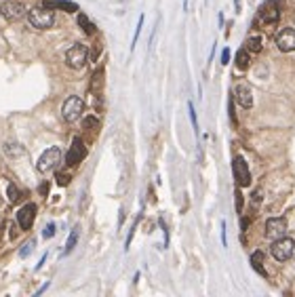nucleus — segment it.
Instances as JSON below:
<instances>
[{
    "mask_svg": "<svg viewBox=\"0 0 295 297\" xmlns=\"http://www.w3.org/2000/svg\"><path fill=\"white\" fill-rule=\"evenodd\" d=\"M28 19L34 28H38V30H49L53 28V23H55V13H53V9L49 7H34L28 11Z\"/></svg>",
    "mask_w": 295,
    "mask_h": 297,
    "instance_id": "obj_1",
    "label": "nucleus"
},
{
    "mask_svg": "<svg viewBox=\"0 0 295 297\" xmlns=\"http://www.w3.org/2000/svg\"><path fill=\"white\" fill-rule=\"evenodd\" d=\"M295 251V241L287 239V236H280V239L272 241V247H270V253L276 261H287Z\"/></svg>",
    "mask_w": 295,
    "mask_h": 297,
    "instance_id": "obj_2",
    "label": "nucleus"
},
{
    "mask_svg": "<svg viewBox=\"0 0 295 297\" xmlns=\"http://www.w3.org/2000/svg\"><path fill=\"white\" fill-rule=\"evenodd\" d=\"M87 59H89V51H87L85 44H74V46H70L68 53H66V64H68L70 68H74V70L85 68Z\"/></svg>",
    "mask_w": 295,
    "mask_h": 297,
    "instance_id": "obj_3",
    "label": "nucleus"
},
{
    "mask_svg": "<svg viewBox=\"0 0 295 297\" xmlns=\"http://www.w3.org/2000/svg\"><path fill=\"white\" fill-rule=\"evenodd\" d=\"M59 160H62V150L59 148H49V150H44L42 152V156L38 158V164H36V169L40 173H46V171H51L55 169Z\"/></svg>",
    "mask_w": 295,
    "mask_h": 297,
    "instance_id": "obj_4",
    "label": "nucleus"
},
{
    "mask_svg": "<svg viewBox=\"0 0 295 297\" xmlns=\"http://www.w3.org/2000/svg\"><path fill=\"white\" fill-rule=\"evenodd\" d=\"M82 110H85V103H82L80 97H68L66 103H64V108H62V116H64V121L74 123V121L80 118Z\"/></svg>",
    "mask_w": 295,
    "mask_h": 297,
    "instance_id": "obj_5",
    "label": "nucleus"
},
{
    "mask_svg": "<svg viewBox=\"0 0 295 297\" xmlns=\"http://www.w3.org/2000/svg\"><path fill=\"white\" fill-rule=\"evenodd\" d=\"M287 234V221L285 217H272L266 221V236L270 241H276L280 236Z\"/></svg>",
    "mask_w": 295,
    "mask_h": 297,
    "instance_id": "obj_6",
    "label": "nucleus"
},
{
    "mask_svg": "<svg viewBox=\"0 0 295 297\" xmlns=\"http://www.w3.org/2000/svg\"><path fill=\"white\" fill-rule=\"evenodd\" d=\"M259 17H262L264 23L272 26V23H276L280 19V5L276 3V0H268V3L259 9Z\"/></svg>",
    "mask_w": 295,
    "mask_h": 297,
    "instance_id": "obj_7",
    "label": "nucleus"
},
{
    "mask_svg": "<svg viewBox=\"0 0 295 297\" xmlns=\"http://www.w3.org/2000/svg\"><path fill=\"white\" fill-rule=\"evenodd\" d=\"M232 167H234V177H236V182H239L241 188H247L251 184V173H249V167H247L243 156H236Z\"/></svg>",
    "mask_w": 295,
    "mask_h": 297,
    "instance_id": "obj_8",
    "label": "nucleus"
},
{
    "mask_svg": "<svg viewBox=\"0 0 295 297\" xmlns=\"http://www.w3.org/2000/svg\"><path fill=\"white\" fill-rule=\"evenodd\" d=\"M276 46L282 53H291L295 51V30L293 28H285L278 32L276 36Z\"/></svg>",
    "mask_w": 295,
    "mask_h": 297,
    "instance_id": "obj_9",
    "label": "nucleus"
},
{
    "mask_svg": "<svg viewBox=\"0 0 295 297\" xmlns=\"http://www.w3.org/2000/svg\"><path fill=\"white\" fill-rule=\"evenodd\" d=\"M85 156H87L85 144H82L80 137H76V139L72 141V146H70V152H68V156H66V162L70 164V167H74V164H78Z\"/></svg>",
    "mask_w": 295,
    "mask_h": 297,
    "instance_id": "obj_10",
    "label": "nucleus"
},
{
    "mask_svg": "<svg viewBox=\"0 0 295 297\" xmlns=\"http://www.w3.org/2000/svg\"><path fill=\"white\" fill-rule=\"evenodd\" d=\"M234 99H236V103H239L241 108H251L253 105V95H251L249 85L239 82V85L234 87Z\"/></svg>",
    "mask_w": 295,
    "mask_h": 297,
    "instance_id": "obj_11",
    "label": "nucleus"
},
{
    "mask_svg": "<svg viewBox=\"0 0 295 297\" xmlns=\"http://www.w3.org/2000/svg\"><path fill=\"white\" fill-rule=\"evenodd\" d=\"M34 217H36V207L34 205H26L17 211V223L21 230H30L32 223H34Z\"/></svg>",
    "mask_w": 295,
    "mask_h": 297,
    "instance_id": "obj_12",
    "label": "nucleus"
},
{
    "mask_svg": "<svg viewBox=\"0 0 295 297\" xmlns=\"http://www.w3.org/2000/svg\"><path fill=\"white\" fill-rule=\"evenodd\" d=\"M0 13H3L7 19H19L26 15V7H23L21 3H17V0H7V3L3 5V9H0Z\"/></svg>",
    "mask_w": 295,
    "mask_h": 297,
    "instance_id": "obj_13",
    "label": "nucleus"
},
{
    "mask_svg": "<svg viewBox=\"0 0 295 297\" xmlns=\"http://www.w3.org/2000/svg\"><path fill=\"white\" fill-rule=\"evenodd\" d=\"M245 44H247V51L259 53V51H262V36H259V34H249L247 40H245Z\"/></svg>",
    "mask_w": 295,
    "mask_h": 297,
    "instance_id": "obj_14",
    "label": "nucleus"
},
{
    "mask_svg": "<svg viewBox=\"0 0 295 297\" xmlns=\"http://www.w3.org/2000/svg\"><path fill=\"white\" fill-rule=\"evenodd\" d=\"M46 7H49V9H64V11H68V13H74V11H78V7L74 3H66V0H49Z\"/></svg>",
    "mask_w": 295,
    "mask_h": 297,
    "instance_id": "obj_15",
    "label": "nucleus"
},
{
    "mask_svg": "<svg viewBox=\"0 0 295 297\" xmlns=\"http://www.w3.org/2000/svg\"><path fill=\"white\" fill-rule=\"evenodd\" d=\"M251 64V59H249V51L247 49H241L239 53H236V68L239 70H247Z\"/></svg>",
    "mask_w": 295,
    "mask_h": 297,
    "instance_id": "obj_16",
    "label": "nucleus"
},
{
    "mask_svg": "<svg viewBox=\"0 0 295 297\" xmlns=\"http://www.w3.org/2000/svg\"><path fill=\"white\" fill-rule=\"evenodd\" d=\"M262 261H264L262 251H255V253L251 255V264H253V268L259 272V274H264V276H266V270H264V266H262Z\"/></svg>",
    "mask_w": 295,
    "mask_h": 297,
    "instance_id": "obj_17",
    "label": "nucleus"
},
{
    "mask_svg": "<svg viewBox=\"0 0 295 297\" xmlns=\"http://www.w3.org/2000/svg\"><path fill=\"white\" fill-rule=\"evenodd\" d=\"M21 198H23V192H21V190L15 184H11L9 186V200H11V203H19Z\"/></svg>",
    "mask_w": 295,
    "mask_h": 297,
    "instance_id": "obj_18",
    "label": "nucleus"
},
{
    "mask_svg": "<svg viewBox=\"0 0 295 297\" xmlns=\"http://www.w3.org/2000/svg\"><path fill=\"white\" fill-rule=\"evenodd\" d=\"M78 23H80V28L85 30L87 34H93V32H95V28H93V23L89 21L87 15H78Z\"/></svg>",
    "mask_w": 295,
    "mask_h": 297,
    "instance_id": "obj_19",
    "label": "nucleus"
},
{
    "mask_svg": "<svg viewBox=\"0 0 295 297\" xmlns=\"http://www.w3.org/2000/svg\"><path fill=\"white\" fill-rule=\"evenodd\" d=\"M76 241H78V228H74L72 234H70V239H68V243H66V253H72V249H74Z\"/></svg>",
    "mask_w": 295,
    "mask_h": 297,
    "instance_id": "obj_20",
    "label": "nucleus"
},
{
    "mask_svg": "<svg viewBox=\"0 0 295 297\" xmlns=\"http://www.w3.org/2000/svg\"><path fill=\"white\" fill-rule=\"evenodd\" d=\"M70 180H72V177H70V173H57V184H59V186H68Z\"/></svg>",
    "mask_w": 295,
    "mask_h": 297,
    "instance_id": "obj_21",
    "label": "nucleus"
},
{
    "mask_svg": "<svg viewBox=\"0 0 295 297\" xmlns=\"http://www.w3.org/2000/svg\"><path fill=\"white\" fill-rule=\"evenodd\" d=\"M53 234H55V223H46L42 236H44V239H49V236H53Z\"/></svg>",
    "mask_w": 295,
    "mask_h": 297,
    "instance_id": "obj_22",
    "label": "nucleus"
},
{
    "mask_svg": "<svg viewBox=\"0 0 295 297\" xmlns=\"http://www.w3.org/2000/svg\"><path fill=\"white\" fill-rule=\"evenodd\" d=\"M85 127H87V129H97V127H99L97 118H87V121H85Z\"/></svg>",
    "mask_w": 295,
    "mask_h": 297,
    "instance_id": "obj_23",
    "label": "nucleus"
},
{
    "mask_svg": "<svg viewBox=\"0 0 295 297\" xmlns=\"http://www.w3.org/2000/svg\"><path fill=\"white\" fill-rule=\"evenodd\" d=\"M34 245H36L34 241H30V243H26V245H23V249H21V257H26V255L30 253V249H32Z\"/></svg>",
    "mask_w": 295,
    "mask_h": 297,
    "instance_id": "obj_24",
    "label": "nucleus"
},
{
    "mask_svg": "<svg viewBox=\"0 0 295 297\" xmlns=\"http://www.w3.org/2000/svg\"><path fill=\"white\" fill-rule=\"evenodd\" d=\"M141 26H144V15L139 17V23H137V30H135V36H133V44L137 42V38H139V32H141Z\"/></svg>",
    "mask_w": 295,
    "mask_h": 297,
    "instance_id": "obj_25",
    "label": "nucleus"
},
{
    "mask_svg": "<svg viewBox=\"0 0 295 297\" xmlns=\"http://www.w3.org/2000/svg\"><path fill=\"white\" fill-rule=\"evenodd\" d=\"M228 62H230V49H223V51H221V64L226 66Z\"/></svg>",
    "mask_w": 295,
    "mask_h": 297,
    "instance_id": "obj_26",
    "label": "nucleus"
},
{
    "mask_svg": "<svg viewBox=\"0 0 295 297\" xmlns=\"http://www.w3.org/2000/svg\"><path fill=\"white\" fill-rule=\"evenodd\" d=\"M3 230H5V217H3V213H0V236H3Z\"/></svg>",
    "mask_w": 295,
    "mask_h": 297,
    "instance_id": "obj_27",
    "label": "nucleus"
}]
</instances>
